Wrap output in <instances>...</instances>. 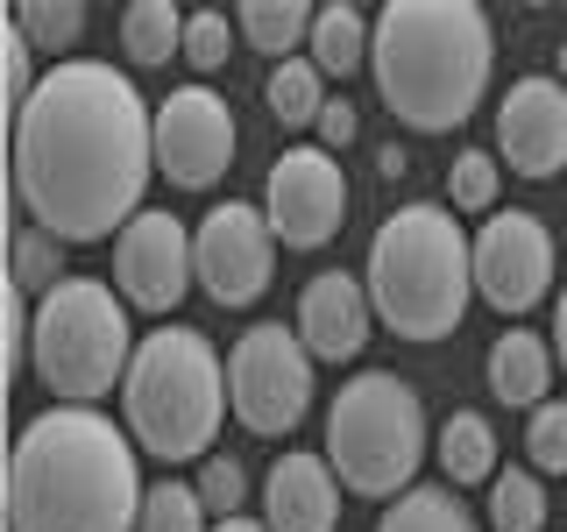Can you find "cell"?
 Listing matches in <instances>:
<instances>
[{
	"label": "cell",
	"mask_w": 567,
	"mask_h": 532,
	"mask_svg": "<svg viewBox=\"0 0 567 532\" xmlns=\"http://www.w3.org/2000/svg\"><path fill=\"white\" fill-rule=\"evenodd\" d=\"M377 171L390 177V185H398V177H404V171H412V156H404V150H398V142H383V150H377Z\"/></svg>",
	"instance_id": "cell-34"
},
{
	"label": "cell",
	"mask_w": 567,
	"mask_h": 532,
	"mask_svg": "<svg viewBox=\"0 0 567 532\" xmlns=\"http://www.w3.org/2000/svg\"><path fill=\"white\" fill-rule=\"evenodd\" d=\"M554 79H560V85H567V43H560V71H554Z\"/></svg>",
	"instance_id": "cell-37"
},
{
	"label": "cell",
	"mask_w": 567,
	"mask_h": 532,
	"mask_svg": "<svg viewBox=\"0 0 567 532\" xmlns=\"http://www.w3.org/2000/svg\"><path fill=\"white\" fill-rule=\"evenodd\" d=\"M192 263H199V291L213 306H256L270 291V263H277V227L262 206L227 200L192 227Z\"/></svg>",
	"instance_id": "cell-9"
},
{
	"label": "cell",
	"mask_w": 567,
	"mask_h": 532,
	"mask_svg": "<svg viewBox=\"0 0 567 532\" xmlns=\"http://www.w3.org/2000/svg\"><path fill=\"white\" fill-rule=\"evenodd\" d=\"M496 156L518 177H554L567 164V85L532 71L511 79L504 106H496Z\"/></svg>",
	"instance_id": "cell-14"
},
{
	"label": "cell",
	"mask_w": 567,
	"mask_h": 532,
	"mask_svg": "<svg viewBox=\"0 0 567 532\" xmlns=\"http://www.w3.org/2000/svg\"><path fill=\"white\" fill-rule=\"evenodd\" d=\"M262 525L270 532H333L341 525V475L327 454H277L262 475Z\"/></svg>",
	"instance_id": "cell-16"
},
{
	"label": "cell",
	"mask_w": 567,
	"mask_h": 532,
	"mask_svg": "<svg viewBox=\"0 0 567 532\" xmlns=\"http://www.w3.org/2000/svg\"><path fill=\"white\" fill-rule=\"evenodd\" d=\"M8 263H14V291H29V298H50L64 284V242H50L43 227H14V242H8Z\"/></svg>",
	"instance_id": "cell-27"
},
{
	"label": "cell",
	"mask_w": 567,
	"mask_h": 532,
	"mask_svg": "<svg viewBox=\"0 0 567 532\" xmlns=\"http://www.w3.org/2000/svg\"><path fill=\"white\" fill-rule=\"evenodd\" d=\"M235 106H227L213 85H177V93L156 106V171L171 177L177 192H213L235 164Z\"/></svg>",
	"instance_id": "cell-11"
},
{
	"label": "cell",
	"mask_w": 567,
	"mask_h": 532,
	"mask_svg": "<svg viewBox=\"0 0 567 532\" xmlns=\"http://www.w3.org/2000/svg\"><path fill=\"white\" fill-rule=\"evenodd\" d=\"M525 448H532V469L539 475H567V398H546L539 412H532Z\"/></svg>",
	"instance_id": "cell-31"
},
{
	"label": "cell",
	"mask_w": 567,
	"mask_h": 532,
	"mask_svg": "<svg viewBox=\"0 0 567 532\" xmlns=\"http://www.w3.org/2000/svg\"><path fill=\"white\" fill-rule=\"evenodd\" d=\"M377 532H483V525H475V511L461 504L454 490H440V483H412V490L398 497V504H383Z\"/></svg>",
	"instance_id": "cell-22"
},
{
	"label": "cell",
	"mask_w": 567,
	"mask_h": 532,
	"mask_svg": "<svg viewBox=\"0 0 567 532\" xmlns=\"http://www.w3.org/2000/svg\"><path fill=\"white\" fill-rule=\"evenodd\" d=\"M8 22L29 35V50L64 58V50L85 35V8H79V0H22V8H8ZM64 64H71V58H64Z\"/></svg>",
	"instance_id": "cell-24"
},
{
	"label": "cell",
	"mask_w": 567,
	"mask_h": 532,
	"mask_svg": "<svg viewBox=\"0 0 567 532\" xmlns=\"http://www.w3.org/2000/svg\"><path fill=\"white\" fill-rule=\"evenodd\" d=\"M213 532H270L262 519H227V525H213Z\"/></svg>",
	"instance_id": "cell-36"
},
{
	"label": "cell",
	"mask_w": 567,
	"mask_h": 532,
	"mask_svg": "<svg viewBox=\"0 0 567 532\" xmlns=\"http://www.w3.org/2000/svg\"><path fill=\"white\" fill-rule=\"evenodd\" d=\"M0 58H8V93H14V114H22L43 79H35V50H29V35L14 22H0Z\"/></svg>",
	"instance_id": "cell-32"
},
{
	"label": "cell",
	"mask_w": 567,
	"mask_h": 532,
	"mask_svg": "<svg viewBox=\"0 0 567 532\" xmlns=\"http://www.w3.org/2000/svg\"><path fill=\"white\" fill-rule=\"evenodd\" d=\"M185 22L192 14L177 0H128L121 8V50H128V64L150 71V64L185 58Z\"/></svg>",
	"instance_id": "cell-19"
},
{
	"label": "cell",
	"mask_w": 567,
	"mask_h": 532,
	"mask_svg": "<svg viewBox=\"0 0 567 532\" xmlns=\"http://www.w3.org/2000/svg\"><path fill=\"white\" fill-rule=\"evenodd\" d=\"M262 100H270V114L284 121V129H312L319 106H327V71H319L312 58H284L270 71V85H262Z\"/></svg>",
	"instance_id": "cell-23"
},
{
	"label": "cell",
	"mask_w": 567,
	"mask_h": 532,
	"mask_svg": "<svg viewBox=\"0 0 567 532\" xmlns=\"http://www.w3.org/2000/svg\"><path fill=\"white\" fill-rule=\"evenodd\" d=\"M489 64L496 29L475 0H390L377 14V43H369L377 100L419 135L461 129L489 93Z\"/></svg>",
	"instance_id": "cell-3"
},
{
	"label": "cell",
	"mask_w": 567,
	"mask_h": 532,
	"mask_svg": "<svg viewBox=\"0 0 567 532\" xmlns=\"http://www.w3.org/2000/svg\"><path fill=\"white\" fill-rule=\"evenodd\" d=\"M489 532H546V490L532 469H504L489 483Z\"/></svg>",
	"instance_id": "cell-25"
},
{
	"label": "cell",
	"mask_w": 567,
	"mask_h": 532,
	"mask_svg": "<svg viewBox=\"0 0 567 532\" xmlns=\"http://www.w3.org/2000/svg\"><path fill=\"white\" fill-rule=\"evenodd\" d=\"M156 177V114L128 71L100 58L50 64L14 114V200L50 242H121Z\"/></svg>",
	"instance_id": "cell-1"
},
{
	"label": "cell",
	"mask_w": 567,
	"mask_h": 532,
	"mask_svg": "<svg viewBox=\"0 0 567 532\" xmlns=\"http://www.w3.org/2000/svg\"><path fill=\"white\" fill-rule=\"evenodd\" d=\"M475 291L489 298L504 319L532 313L554 291V235H546L539 213H489L483 235H475Z\"/></svg>",
	"instance_id": "cell-12"
},
{
	"label": "cell",
	"mask_w": 567,
	"mask_h": 532,
	"mask_svg": "<svg viewBox=\"0 0 567 532\" xmlns=\"http://www.w3.org/2000/svg\"><path fill=\"white\" fill-rule=\"evenodd\" d=\"M425 440L433 433H425L419 390L404 377H390V369H362L327 405V461L341 475V490L354 497H390L398 504L425 461Z\"/></svg>",
	"instance_id": "cell-7"
},
{
	"label": "cell",
	"mask_w": 567,
	"mask_h": 532,
	"mask_svg": "<svg viewBox=\"0 0 567 532\" xmlns=\"http://www.w3.org/2000/svg\"><path fill=\"white\" fill-rule=\"evenodd\" d=\"M262 213H270L277 242L284 248H327L348 221V171L333 150H284L270 177H262Z\"/></svg>",
	"instance_id": "cell-10"
},
{
	"label": "cell",
	"mask_w": 567,
	"mask_h": 532,
	"mask_svg": "<svg viewBox=\"0 0 567 532\" xmlns=\"http://www.w3.org/2000/svg\"><path fill=\"white\" fill-rule=\"evenodd\" d=\"M369 43H377V22H369L354 0H327L312 22V64L327 79H348L354 64H369Z\"/></svg>",
	"instance_id": "cell-21"
},
{
	"label": "cell",
	"mask_w": 567,
	"mask_h": 532,
	"mask_svg": "<svg viewBox=\"0 0 567 532\" xmlns=\"http://www.w3.org/2000/svg\"><path fill=\"white\" fill-rule=\"evenodd\" d=\"M496 192H504V164L489 150H461L447 164V200L454 213H496Z\"/></svg>",
	"instance_id": "cell-28"
},
{
	"label": "cell",
	"mask_w": 567,
	"mask_h": 532,
	"mask_svg": "<svg viewBox=\"0 0 567 532\" xmlns=\"http://www.w3.org/2000/svg\"><path fill=\"white\" fill-rule=\"evenodd\" d=\"M362 284L398 341H447L475 298V242L461 235V213L440 200L398 206L369 242Z\"/></svg>",
	"instance_id": "cell-4"
},
{
	"label": "cell",
	"mask_w": 567,
	"mask_h": 532,
	"mask_svg": "<svg viewBox=\"0 0 567 532\" xmlns=\"http://www.w3.org/2000/svg\"><path fill=\"white\" fill-rule=\"evenodd\" d=\"M312 22L319 8H306V0H241L235 8V29L248 50H262V58H298V43H312Z\"/></svg>",
	"instance_id": "cell-20"
},
{
	"label": "cell",
	"mask_w": 567,
	"mask_h": 532,
	"mask_svg": "<svg viewBox=\"0 0 567 532\" xmlns=\"http://www.w3.org/2000/svg\"><path fill=\"white\" fill-rule=\"evenodd\" d=\"M192 284H199V263H192L185 221L177 213H135L114 242V291L128 298V313H177Z\"/></svg>",
	"instance_id": "cell-13"
},
{
	"label": "cell",
	"mask_w": 567,
	"mask_h": 532,
	"mask_svg": "<svg viewBox=\"0 0 567 532\" xmlns=\"http://www.w3.org/2000/svg\"><path fill=\"white\" fill-rule=\"evenodd\" d=\"M235 412L227 398V362L199 327H150L121 383V419L135 448L156 461H206L220 440V419Z\"/></svg>",
	"instance_id": "cell-5"
},
{
	"label": "cell",
	"mask_w": 567,
	"mask_h": 532,
	"mask_svg": "<svg viewBox=\"0 0 567 532\" xmlns=\"http://www.w3.org/2000/svg\"><path fill=\"white\" fill-rule=\"evenodd\" d=\"M135 433L100 405H50L8 454V532H135L142 525Z\"/></svg>",
	"instance_id": "cell-2"
},
{
	"label": "cell",
	"mask_w": 567,
	"mask_h": 532,
	"mask_svg": "<svg viewBox=\"0 0 567 532\" xmlns=\"http://www.w3.org/2000/svg\"><path fill=\"white\" fill-rule=\"evenodd\" d=\"M135 532H213V511L199 483H177V475H164V483H150V497H142V525Z\"/></svg>",
	"instance_id": "cell-26"
},
{
	"label": "cell",
	"mask_w": 567,
	"mask_h": 532,
	"mask_svg": "<svg viewBox=\"0 0 567 532\" xmlns=\"http://www.w3.org/2000/svg\"><path fill=\"white\" fill-rule=\"evenodd\" d=\"M199 497H206L213 525L241 519V504H248V469H241L235 454H206V461H199Z\"/></svg>",
	"instance_id": "cell-29"
},
{
	"label": "cell",
	"mask_w": 567,
	"mask_h": 532,
	"mask_svg": "<svg viewBox=\"0 0 567 532\" xmlns=\"http://www.w3.org/2000/svg\"><path fill=\"white\" fill-rule=\"evenodd\" d=\"M235 35H241V29L227 22L220 8H199V14L185 22V64H192V71H220L227 50H235Z\"/></svg>",
	"instance_id": "cell-30"
},
{
	"label": "cell",
	"mask_w": 567,
	"mask_h": 532,
	"mask_svg": "<svg viewBox=\"0 0 567 532\" xmlns=\"http://www.w3.org/2000/svg\"><path fill=\"white\" fill-rule=\"evenodd\" d=\"M312 129H319V150H348V142L362 135V121H354V106H348V100H327Z\"/></svg>",
	"instance_id": "cell-33"
},
{
	"label": "cell",
	"mask_w": 567,
	"mask_h": 532,
	"mask_svg": "<svg viewBox=\"0 0 567 532\" xmlns=\"http://www.w3.org/2000/svg\"><path fill=\"white\" fill-rule=\"evenodd\" d=\"M554 355H560V369H567V284H560V298H554Z\"/></svg>",
	"instance_id": "cell-35"
},
{
	"label": "cell",
	"mask_w": 567,
	"mask_h": 532,
	"mask_svg": "<svg viewBox=\"0 0 567 532\" xmlns=\"http://www.w3.org/2000/svg\"><path fill=\"white\" fill-rule=\"evenodd\" d=\"M554 341H539L532 327H504L489 341V398L496 405H518V412H539L546 383H554Z\"/></svg>",
	"instance_id": "cell-17"
},
{
	"label": "cell",
	"mask_w": 567,
	"mask_h": 532,
	"mask_svg": "<svg viewBox=\"0 0 567 532\" xmlns=\"http://www.w3.org/2000/svg\"><path fill=\"white\" fill-rule=\"evenodd\" d=\"M128 298L100 277H64L50 298H35L29 327V369L58 405H100L114 383H128L135 362Z\"/></svg>",
	"instance_id": "cell-6"
},
{
	"label": "cell",
	"mask_w": 567,
	"mask_h": 532,
	"mask_svg": "<svg viewBox=\"0 0 567 532\" xmlns=\"http://www.w3.org/2000/svg\"><path fill=\"white\" fill-rule=\"evenodd\" d=\"M227 398L248 433H291L312 412V348L298 341V327H284V319L241 327V341L227 348Z\"/></svg>",
	"instance_id": "cell-8"
},
{
	"label": "cell",
	"mask_w": 567,
	"mask_h": 532,
	"mask_svg": "<svg viewBox=\"0 0 567 532\" xmlns=\"http://www.w3.org/2000/svg\"><path fill=\"white\" fill-rule=\"evenodd\" d=\"M433 454L447 469V490H468V483H496V426L483 412H447L433 433Z\"/></svg>",
	"instance_id": "cell-18"
},
{
	"label": "cell",
	"mask_w": 567,
	"mask_h": 532,
	"mask_svg": "<svg viewBox=\"0 0 567 532\" xmlns=\"http://www.w3.org/2000/svg\"><path fill=\"white\" fill-rule=\"evenodd\" d=\"M298 341L312 348V362H354L369 348V327H377V306H369V284L348 270H319L306 291H298Z\"/></svg>",
	"instance_id": "cell-15"
}]
</instances>
